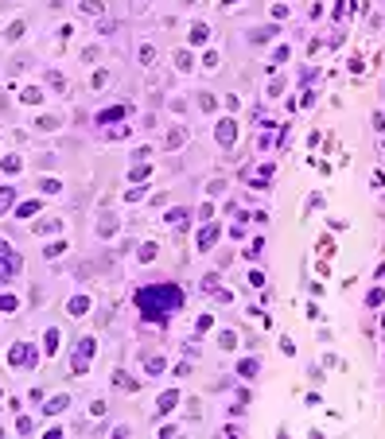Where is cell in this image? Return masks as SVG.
<instances>
[{
	"label": "cell",
	"instance_id": "obj_2",
	"mask_svg": "<svg viewBox=\"0 0 385 439\" xmlns=\"http://www.w3.org/2000/svg\"><path fill=\"white\" fill-rule=\"evenodd\" d=\"M132 8H136V12H140V8H144V0H132Z\"/></svg>",
	"mask_w": 385,
	"mask_h": 439
},
{
	"label": "cell",
	"instance_id": "obj_1",
	"mask_svg": "<svg viewBox=\"0 0 385 439\" xmlns=\"http://www.w3.org/2000/svg\"><path fill=\"white\" fill-rule=\"evenodd\" d=\"M12 202H16V191H12V187H4V191H0V210H8Z\"/></svg>",
	"mask_w": 385,
	"mask_h": 439
}]
</instances>
